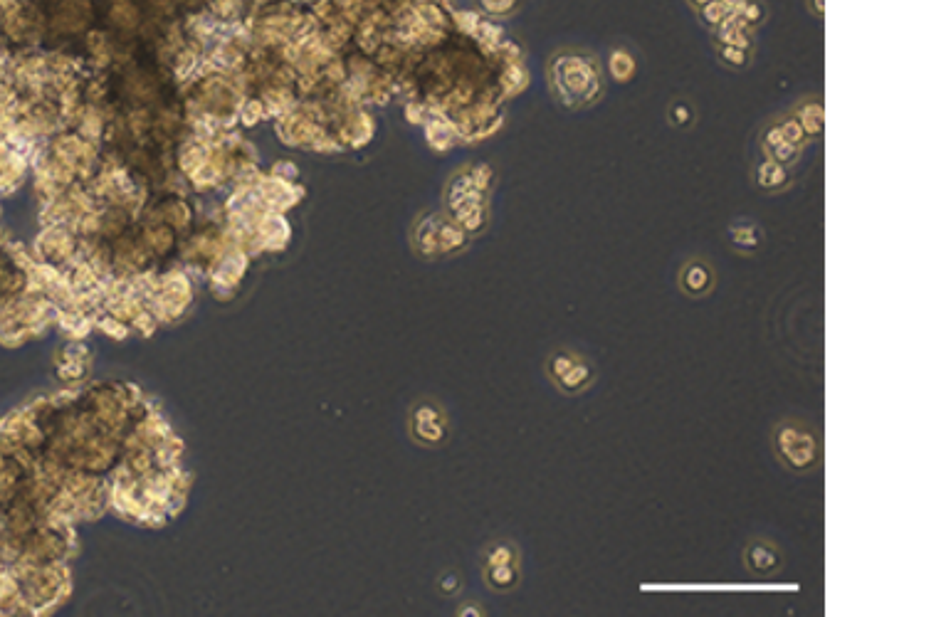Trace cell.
<instances>
[{"label":"cell","instance_id":"1","mask_svg":"<svg viewBox=\"0 0 946 617\" xmlns=\"http://www.w3.org/2000/svg\"><path fill=\"white\" fill-rule=\"evenodd\" d=\"M551 97L566 112L591 109L606 97V70L601 57L583 47H561L546 60Z\"/></svg>","mask_w":946,"mask_h":617},{"label":"cell","instance_id":"2","mask_svg":"<svg viewBox=\"0 0 946 617\" xmlns=\"http://www.w3.org/2000/svg\"><path fill=\"white\" fill-rule=\"evenodd\" d=\"M771 450L776 462L796 477L818 474L823 467V435L808 420L781 418L771 430Z\"/></svg>","mask_w":946,"mask_h":617},{"label":"cell","instance_id":"3","mask_svg":"<svg viewBox=\"0 0 946 617\" xmlns=\"http://www.w3.org/2000/svg\"><path fill=\"white\" fill-rule=\"evenodd\" d=\"M408 427H411L413 440L425 447H440L445 445L450 437L448 413H445L443 405L435 403V400H420V403H415L411 408Z\"/></svg>","mask_w":946,"mask_h":617},{"label":"cell","instance_id":"4","mask_svg":"<svg viewBox=\"0 0 946 617\" xmlns=\"http://www.w3.org/2000/svg\"><path fill=\"white\" fill-rule=\"evenodd\" d=\"M741 566L751 578H776L786 566V553L776 541L754 536L741 551Z\"/></svg>","mask_w":946,"mask_h":617},{"label":"cell","instance_id":"5","mask_svg":"<svg viewBox=\"0 0 946 617\" xmlns=\"http://www.w3.org/2000/svg\"><path fill=\"white\" fill-rule=\"evenodd\" d=\"M717 287V270L704 257H687L677 272V289L687 299H704Z\"/></svg>","mask_w":946,"mask_h":617},{"label":"cell","instance_id":"6","mask_svg":"<svg viewBox=\"0 0 946 617\" xmlns=\"http://www.w3.org/2000/svg\"><path fill=\"white\" fill-rule=\"evenodd\" d=\"M724 242L739 257H756L766 245V230L754 218H734L724 228Z\"/></svg>","mask_w":946,"mask_h":617},{"label":"cell","instance_id":"7","mask_svg":"<svg viewBox=\"0 0 946 617\" xmlns=\"http://www.w3.org/2000/svg\"><path fill=\"white\" fill-rule=\"evenodd\" d=\"M751 181H754V188L759 193L779 195L793 188V171L759 151V156L751 163Z\"/></svg>","mask_w":946,"mask_h":617},{"label":"cell","instance_id":"8","mask_svg":"<svg viewBox=\"0 0 946 617\" xmlns=\"http://www.w3.org/2000/svg\"><path fill=\"white\" fill-rule=\"evenodd\" d=\"M759 151L764 156L774 158V161L781 163V166L791 168V171L798 166V163H801V158H803L801 149H796V146L788 144V141L783 139V134H781L779 124H776V119H769L764 126H761Z\"/></svg>","mask_w":946,"mask_h":617},{"label":"cell","instance_id":"9","mask_svg":"<svg viewBox=\"0 0 946 617\" xmlns=\"http://www.w3.org/2000/svg\"><path fill=\"white\" fill-rule=\"evenodd\" d=\"M596 381H598L596 366H593L591 358L581 353V356L571 363L569 371H566L559 381L551 383V386L556 388V393L564 395V398H578V395L588 393V390L596 386Z\"/></svg>","mask_w":946,"mask_h":617},{"label":"cell","instance_id":"10","mask_svg":"<svg viewBox=\"0 0 946 617\" xmlns=\"http://www.w3.org/2000/svg\"><path fill=\"white\" fill-rule=\"evenodd\" d=\"M788 112L796 116V121L801 124V129L806 131V136H808V141H811V144H813V141L821 139L823 131H825V109H823L821 97L798 99V102L793 104Z\"/></svg>","mask_w":946,"mask_h":617},{"label":"cell","instance_id":"11","mask_svg":"<svg viewBox=\"0 0 946 617\" xmlns=\"http://www.w3.org/2000/svg\"><path fill=\"white\" fill-rule=\"evenodd\" d=\"M485 585L494 593H514L522 585V563H497V566H482Z\"/></svg>","mask_w":946,"mask_h":617},{"label":"cell","instance_id":"12","mask_svg":"<svg viewBox=\"0 0 946 617\" xmlns=\"http://www.w3.org/2000/svg\"><path fill=\"white\" fill-rule=\"evenodd\" d=\"M665 119L672 129L677 131H690L697 126V119H700V112H697V104L692 102L690 97H672L667 102L665 109Z\"/></svg>","mask_w":946,"mask_h":617},{"label":"cell","instance_id":"13","mask_svg":"<svg viewBox=\"0 0 946 617\" xmlns=\"http://www.w3.org/2000/svg\"><path fill=\"white\" fill-rule=\"evenodd\" d=\"M714 57L719 65L729 72H744L754 65V47L741 45H724V42H712Z\"/></svg>","mask_w":946,"mask_h":617},{"label":"cell","instance_id":"14","mask_svg":"<svg viewBox=\"0 0 946 617\" xmlns=\"http://www.w3.org/2000/svg\"><path fill=\"white\" fill-rule=\"evenodd\" d=\"M606 70L613 82L625 84L635 77V72H638V60H635V55L628 50V47H623V45L613 47V50L608 52Z\"/></svg>","mask_w":946,"mask_h":617},{"label":"cell","instance_id":"15","mask_svg":"<svg viewBox=\"0 0 946 617\" xmlns=\"http://www.w3.org/2000/svg\"><path fill=\"white\" fill-rule=\"evenodd\" d=\"M774 119H776V124H779L783 139H786L788 144H793V146H796V149H801V151H806L808 146H811V141H808L806 131L801 129V124H798L796 116H793L791 112L776 114Z\"/></svg>","mask_w":946,"mask_h":617},{"label":"cell","instance_id":"16","mask_svg":"<svg viewBox=\"0 0 946 617\" xmlns=\"http://www.w3.org/2000/svg\"><path fill=\"white\" fill-rule=\"evenodd\" d=\"M482 13L490 15L494 20H507L522 8V0H477Z\"/></svg>","mask_w":946,"mask_h":617},{"label":"cell","instance_id":"17","mask_svg":"<svg viewBox=\"0 0 946 617\" xmlns=\"http://www.w3.org/2000/svg\"><path fill=\"white\" fill-rule=\"evenodd\" d=\"M460 588H462V578H460V571H450V573H445L443 578H440V590H443V595H455V593H460Z\"/></svg>","mask_w":946,"mask_h":617},{"label":"cell","instance_id":"18","mask_svg":"<svg viewBox=\"0 0 946 617\" xmlns=\"http://www.w3.org/2000/svg\"><path fill=\"white\" fill-rule=\"evenodd\" d=\"M457 615H487V610L477 603H465V605H460Z\"/></svg>","mask_w":946,"mask_h":617},{"label":"cell","instance_id":"19","mask_svg":"<svg viewBox=\"0 0 946 617\" xmlns=\"http://www.w3.org/2000/svg\"><path fill=\"white\" fill-rule=\"evenodd\" d=\"M808 10L816 15L818 20L825 18V0H808Z\"/></svg>","mask_w":946,"mask_h":617},{"label":"cell","instance_id":"20","mask_svg":"<svg viewBox=\"0 0 946 617\" xmlns=\"http://www.w3.org/2000/svg\"><path fill=\"white\" fill-rule=\"evenodd\" d=\"M709 3H712V0H687V5H690V8L695 10V13H697V10H702L704 5H709Z\"/></svg>","mask_w":946,"mask_h":617}]
</instances>
